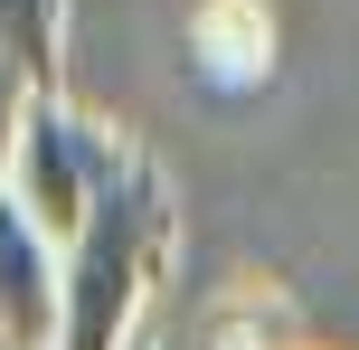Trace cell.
<instances>
[{
    "instance_id": "cell-1",
    "label": "cell",
    "mask_w": 359,
    "mask_h": 350,
    "mask_svg": "<svg viewBox=\"0 0 359 350\" xmlns=\"http://www.w3.org/2000/svg\"><path fill=\"white\" fill-rule=\"evenodd\" d=\"M161 265H170V180L133 152L123 180L95 199V218L57 256V350H123Z\"/></svg>"
},
{
    "instance_id": "cell-2",
    "label": "cell",
    "mask_w": 359,
    "mask_h": 350,
    "mask_svg": "<svg viewBox=\"0 0 359 350\" xmlns=\"http://www.w3.org/2000/svg\"><path fill=\"white\" fill-rule=\"evenodd\" d=\"M123 161H133V142H123V133H104L95 114H76L67 95H38V105H29V123H19V142H10L0 199H10L19 218H29L38 237L57 246V256H67V237L95 218V199L123 180Z\"/></svg>"
},
{
    "instance_id": "cell-3",
    "label": "cell",
    "mask_w": 359,
    "mask_h": 350,
    "mask_svg": "<svg viewBox=\"0 0 359 350\" xmlns=\"http://www.w3.org/2000/svg\"><path fill=\"white\" fill-rule=\"evenodd\" d=\"M0 341L57 350V246L0 199Z\"/></svg>"
},
{
    "instance_id": "cell-4",
    "label": "cell",
    "mask_w": 359,
    "mask_h": 350,
    "mask_svg": "<svg viewBox=\"0 0 359 350\" xmlns=\"http://www.w3.org/2000/svg\"><path fill=\"white\" fill-rule=\"evenodd\" d=\"M0 67L57 95V0H0Z\"/></svg>"
},
{
    "instance_id": "cell-5",
    "label": "cell",
    "mask_w": 359,
    "mask_h": 350,
    "mask_svg": "<svg viewBox=\"0 0 359 350\" xmlns=\"http://www.w3.org/2000/svg\"><path fill=\"white\" fill-rule=\"evenodd\" d=\"M29 105H38V86L19 67H0V170H10V142H19V123H29Z\"/></svg>"
}]
</instances>
